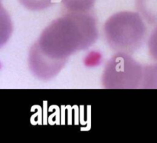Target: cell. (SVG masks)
<instances>
[{
	"instance_id": "1",
	"label": "cell",
	"mask_w": 157,
	"mask_h": 143,
	"mask_svg": "<svg viewBox=\"0 0 157 143\" xmlns=\"http://www.w3.org/2000/svg\"><path fill=\"white\" fill-rule=\"evenodd\" d=\"M99 35L98 21L90 12H67L48 25L35 43L41 52L58 61L88 49Z\"/></svg>"
},
{
	"instance_id": "2",
	"label": "cell",
	"mask_w": 157,
	"mask_h": 143,
	"mask_svg": "<svg viewBox=\"0 0 157 143\" xmlns=\"http://www.w3.org/2000/svg\"><path fill=\"white\" fill-rule=\"evenodd\" d=\"M103 32L106 42L115 52L133 55L147 42V22L138 12L121 11L104 22Z\"/></svg>"
},
{
	"instance_id": "3",
	"label": "cell",
	"mask_w": 157,
	"mask_h": 143,
	"mask_svg": "<svg viewBox=\"0 0 157 143\" xmlns=\"http://www.w3.org/2000/svg\"><path fill=\"white\" fill-rule=\"evenodd\" d=\"M144 66L132 55L115 52L104 66L101 85L106 89H141Z\"/></svg>"
},
{
	"instance_id": "4",
	"label": "cell",
	"mask_w": 157,
	"mask_h": 143,
	"mask_svg": "<svg viewBox=\"0 0 157 143\" xmlns=\"http://www.w3.org/2000/svg\"><path fill=\"white\" fill-rule=\"evenodd\" d=\"M67 61H58L43 53L36 43L29 49L28 66L32 75L38 79L48 81L56 77L67 64Z\"/></svg>"
},
{
	"instance_id": "5",
	"label": "cell",
	"mask_w": 157,
	"mask_h": 143,
	"mask_svg": "<svg viewBox=\"0 0 157 143\" xmlns=\"http://www.w3.org/2000/svg\"><path fill=\"white\" fill-rule=\"evenodd\" d=\"M136 12L151 26L157 25V0H136Z\"/></svg>"
},
{
	"instance_id": "6",
	"label": "cell",
	"mask_w": 157,
	"mask_h": 143,
	"mask_svg": "<svg viewBox=\"0 0 157 143\" xmlns=\"http://www.w3.org/2000/svg\"><path fill=\"white\" fill-rule=\"evenodd\" d=\"M63 6L67 12H90L96 0H61Z\"/></svg>"
},
{
	"instance_id": "7",
	"label": "cell",
	"mask_w": 157,
	"mask_h": 143,
	"mask_svg": "<svg viewBox=\"0 0 157 143\" xmlns=\"http://www.w3.org/2000/svg\"><path fill=\"white\" fill-rule=\"evenodd\" d=\"M142 89H157V62L144 66Z\"/></svg>"
},
{
	"instance_id": "8",
	"label": "cell",
	"mask_w": 157,
	"mask_h": 143,
	"mask_svg": "<svg viewBox=\"0 0 157 143\" xmlns=\"http://www.w3.org/2000/svg\"><path fill=\"white\" fill-rule=\"evenodd\" d=\"M82 62L84 67L87 69H94L102 65L104 62V55L100 50L92 49L84 55Z\"/></svg>"
},
{
	"instance_id": "9",
	"label": "cell",
	"mask_w": 157,
	"mask_h": 143,
	"mask_svg": "<svg viewBox=\"0 0 157 143\" xmlns=\"http://www.w3.org/2000/svg\"><path fill=\"white\" fill-rule=\"evenodd\" d=\"M19 2L31 11H41L50 7L55 3V0H18Z\"/></svg>"
},
{
	"instance_id": "10",
	"label": "cell",
	"mask_w": 157,
	"mask_h": 143,
	"mask_svg": "<svg viewBox=\"0 0 157 143\" xmlns=\"http://www.w3.org/2000/svg\"><path fill=\"white\" fill-rule=\"evenodd\" d=\"M147 48L152 59L157 62V25L155 26L147 38Z\"/></svg>"
}]
</instances>
